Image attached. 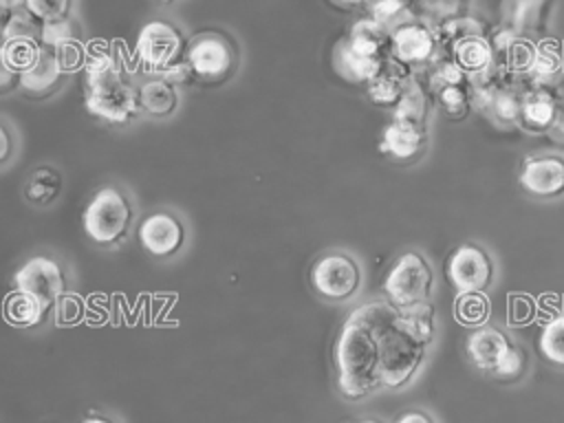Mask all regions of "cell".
Segmentation results:
<instances>
[{
  "label": "cell",
  "instance_id": "cell-8",
  "mask_svg": "<svg viewBox=\"0 0 564 423\" xmlns=\"http://www.w3.org/2000/svg\"><path fill=\"white\" fill-rule=\"evenodd\" d=\"M438 48L441 42L436 31L430 29L423 18H412L392 31V59L410 73H419L423 66L434 62Z\"/></svg>",
  "mask_w": 564,
  "mask_h": 423
},
{
  "label": "cell",
  "instance_id": "cell-3",
  "mask_svg": "<svg viewBox=\"0 0 564 423\" xmlns=\"http://www.w3.org/2000/svg\"><path fill=\"white\" fill-rule=\"evenodd\" d=\"M132 223L128 196L117 187H99L82 212V229L95 245L110 247L126 238Z\"/></svg>",
  "mask_w": 564,
  "mask_h": 423
},
{
  "label": "cell",
  "instance_id": "cell-22",
  "mask_svg": "<svg viewBox=\"0 0 564 423\" xmlns=\"http://www.w3.org/2000/svg\"><path fill=\"white\" fill-rule=\"evenodd\" d=\"M42 42L26 40V37H13L4 40L2 44V66L15 75H22L31 70L37 59L42 57Z\"/></svg>",
  "mask_w": 564,
  "mask_h": 423
},
{
  "label": "cell",
  "instance_id": "cell-41",
  "mask_svg": "<svg viewBox=\"0 0 564 423\" xmlns=\"http://www.w3.org/2000/svg\"><path fill=\"white\" fill-rule=\"evenodd\" d=\"M159 2H163V4H167V2H172V0H159Z\"/></svg>",
  "mask_w": 564,
  "mask_h": 423
},
{
  "label": "cell",
  "instance_id": "cell-23",
  "mask_svg": "<svg viewBox=\"0 0 564 423\" xmlns=\"http://www.w3.org/2000/svg\"><path fill=\"white\" fill-rule=\"evenodd\" d=\"M562 73H564V53H562V48L551 40L540 42L533 51V59H531V66H529V75L533 77V86L546 84L555 75H562Z\"/></svg>",
  "mask_w": 564,
  "mask_h": 423
},
{
  "label": "cell",
  "instance_id": "cell-18",
  "mask_svg": "<svg viewBox=\"0 0 564 423\" xmlns=\"http://www.w3.org/2000/svg\"><path fill=\"white\" fill-rule=\"evenodd\" d=\"M333 53H335V55H333L335 70H337L344 79L357 82V84H359V82L368 84V82H370L372 77H377V75L383 70V66L390 62V59H388V62H377V59L364 57V55H359L357 51H352L346 40H339Z\"/></svg>",
  "mask_w": 564,
  "mask_h": 423
},
{
  "label": "cell",
  "instance_id": "cell-15",
  "mask_svg": "<svg viewBox=\"0 0 564 423\" xmlns=\"http://www.w3.org/2000/svg\"><path fill=\"white\" fill-rule=\"evenodd\" d=\"M560 106L557 99L542 90V88H531L522 95V110H520V126L529 132H551L560 117Z\"/></svg>",
  "mask_w": 564,
  "mask_h": 423
},
{
  "label": "cell",
  "instance_id": "cell-35",
  "mask_svg": "<svg viewBox=\"0 0 564 423\" xmlns=\"http://www.w3.org/2000/svg\"><path fill=\"white\" fill-rule=\"evenodd\" d=\"M397 423H432V419L425 414V412H419V410H410L405 414H401L397 419Z\"/></svg>",
  "mask_w": 564,
  "mask_h": 423
},
{
  "label": "cell",
  "instance_id": "cell-30",
  "mask_svg": "<svg viewBox=\"0 0 564 423\" xmlns=\"http://www.w3.org/2000/svg\"><path fill=\"white\" fill-rule=\"evenodd\" d=\"M79 26L75 24L73 18H64V20H57V22H44L42 26V46H48V48H57V46H64V44H70V42H79Z\"/></svg>",
  "mask_w": 564,
  "mask_h": 423
},
{
  "label": "cell",
  "instance_id": "cell-5",
  "mask_svg": "<svg viewBox=\"0 0 564 423\" xmlns=\"http://www.w3.org/2000/svg\"><path fill=\"white\" fill-rule=\"evenodd\" d=\"M185 62L200 82H223L234 73L236 46L218 31H200L185 46Z\"/></svg>",
  "mask_w": 564,
  "mask_h": 423
},
{
  "label": "cell",
  "instance_id": "cell-29",
  "mask_svg": "<svg viewBox=\"0 0 564 423\" xmlns=\"http://www.w3.org/2000/svg\"><path fill=\"white\" fill-rule=\"evenodd\" d=\"M540 350L542 355L553 361L564 366V315L553 317L540 335Z\"/></svg>",
  "mask_w": 564,
  "mask_h": 423
},
{
  "label": "cell",
  "instance_id": "cell-7",
  "mask_svg": "<svg viewBox=\"0 0 564 423\" xmlns=\"http://www.w3.org/2000/svg\"><path fill=\"white\" fill-rule=\"evenodd\" d=\"M308 278L313 291L330 302L352 297L361 284L359 264L346 253H326L317 258L311 267Z\"/></svg>",
  "mask_w": 564,
  "mask_h": 423
},
{
  "label": "cell",
  "instance_id": "cell-31",
  "mask_svg": "<svg viewBox=\"0 0 564 423\" xmlns=\"http://www.w3.org/2000/svg\"><path fill=\"white\" fill-rule=\"evenodd\" d=\"M436 95L449 119H463L469 112L471 86H445Z\"/></svg>",
  "mask_w": 564,
  "mask_h": 423
},
{
  "label": "cell",
  "instance_id": "cell-21",
  "mask_svg": "<svg viewBox=\"0 0 564 423\" xmlns=\"http://www.w3.org/2000/svg\"><path fill=\"white\" fill-rule=\"evenodd\" d=\"M64 75V68L59 64V59L55 57V53L51 48H42V57L37 59V64L20 75V84L22 88H26L29 93H40V90H53L59 79Z\"/></svg>",
  "mask_w": 564,
  "mask_h": 423
},
{
  "label": "cell",
  "instance_id": "cell-36",
  "mask_svg": "<svg viewBox=\"0 0 564 423\" xmlns=\"http://www.w3.org/2000/svg\"><path fill=\"white\" fill-rule=\"evenodd\" d=\"M551 137L555 139V143H562V145H564V108L560 110V117H557L555 126L551 128Z\"/></svg>",
  "mask_w": 564,
  "mask_h": 423
},
{
  "label": "cell",
  "instance_id": "cell-16",
  "mask_svg": "<svg viewBox=\"0 0 564 423\" xmlns=\"http://www.w3.org/2000/svg\"><path fill=\"white\" fill-rule=\"evenodd\" d=\"M509 348L511 341L507 335L494 326H480L467 339V355L480 370L494 372Z\"/></svg>",
  "mask_w": 564,
  "mask_h": 423
},
{
  "label": "cell",
  "instance_id": "cell-39",
  "mask_svg": "<svg viewBox=\"0 0 564 423\" xmlns=\"http://www.w3.org/2000/svg\"><path fill=\"white\" fill-rule=\"evenodd\" d=\"M82 423H112V421L101 419V416H90V419H86V421H82Z\"/></svg>",
  "mask_w": 564,
  "mask_h": 423
},
{
  "label": "cell",
  "instance_id": "cell-40",
  "mask_svg": "<svg viewBox=\"0 0 564 423\" xmlns=\"http://www.w3.org/2000/svg\"><path fill=\"white\" fill-rule=\"evenodd\" d=\"M359 423H379V421H375V419H368V421H359Z\"/></svg>",
  "mask_w": 564,
  "mask_h": 423
},
{
  "label": "cell",
  "instance_id": "cell-33",
  "mask_svg": "<svg viewBox=\"0 0 564 423\" xmlns=\"http://www.w3.org/2000/svg\"><path fill=\"white\" fill-rule=\"evenodd\" d=\"M522 368H524V352L522 348L511 344V348L505 352V357L496 366L494 375L500 379H516L518 375H522Z\"/></svg>",
  "mask_w": 564,
  "mask_h": 423
},
{
  "label": "cell",
  "instance_id": "cell-27",
  "mask_svg": "<svg viewBox=\"0 0 564 423\" xmlns=\"http://www.w3.org/2000/svg\"><path fill=\"white\" fill-rule=\"evenodd\" d=\"M489 311H491V306H489V300L482 291H469V293H460L456 297L454 313H456V319L460 324L478 326L489 317Z\"/></svg>",
  "mask_w": 564,
  "mask_h": 423
},
{
  "label": "cell",
  "instance_id": "cell-25",
  "mask_svg": "<svg viewBox=\"0 0 564 423\" xmlns=\"http://www.w3.org/2000/svg\"><path fill=\"white\" fill-rule=\"evenodd\" d=\"M44 311H46V306L37 297H33L20 289L11 291L4 302V315L13 326H33V324L42 322Z\"/></svg>",
  "mask_w": 564,
  "mask_h": 423
},
{
  "label": "cell",
  "instance_id": "cell-34",
  "mask_svg": "<svg viewBox=\"0 0 564 423\" xmlns=\"http://www.w3.org/2000/svg\"><path fill=\"white\" fill-rule=\"evenodd\" d=\"M465 0H421V7L425 9V13L441 18L443 22L449 18H458V9Z\"/></svg>",
  "mask_w": 564,
  "mask_h": 423
},
{
  "label": "cell",
  "instance_id": "cell-11",
  "mask_svg": "<svg viewBox=\"0 0 564 423\" xmlns=\"http://www.w3.org/2000/svg\"><path fill=\"white\" fill-rule=\"evenodd\" d=\"M137 234H139L141 247L156 258L174 256L183 247V240H185L183 223L170 212L148 214L141 220Z\"/></svg>",
  "mask_w": 564,
  "mask_h": 423
},
{
  "label": "cell",
  "instance_id": "cell-10",
  "mask_svg": "<svg viewBox=\"0 0 564 423\" xmlns=\"http://www.w3.org/2000/svg\"><path fill=\"white\" fill-rule=\"evenodd\" d=\"M447 280L456 291H485L494 278V264L487 251L478 245H460L447 258Z\"/></svg>",
  "mask_w": 564,
  "mask_h": 423
},
{
  "label": "cell",
  "instance_id": "cell-32",
  "mask_svg": "<svg viewBox=\"0 0 564 423\" xmlns=\"http://www.w3.org/2000/svg\"><path fill=\"white\" fill-rule=\"evenodd\" d=\"M24 9L42 22H57L70 18L73 0H26Z\"/></svg>",
  "mask_w": 564,
  "mask_h": 423
},
{
  "label": "cell",
  "instance_id": "cell-19",
  "mask_svg": "<svg viewBox=\"0 0 564 423\" xmlns=\"http://www.w3.org/2000/svg\"><path fill=\"white\" fill-rule=\"evenodd\" d=\"M178 95L176 86L165 77L154 75L139 86V108L152 117H167L176 110Z\"/></svg>",
  "mask_w": 564,
  "mask_h": 423
},
{
  "label": "cell",
  "instance_id": "cell-26",
  "mask_svg": "<svg viewBox=\"0 0 564 423\" xmlns=\"http://www.w3.org/2000/svg\"><path fill=\"white\" fill-rule=\"evenodd\" d=\"M544 4L546 0H509V11H507L509 29L513 33L535 31L542 20Z\"/></svg>",
  "mask_w": 564,
  "mask_h": 423
},
{
  "label": "cell",
  "instance_id": "cell-28",
  "mask_svg": "<svg viewBox=\"0 0 564 423\" xmlns=\"http://www.w3.org/2000/svg\"><path fill=\"white\" fill-rule=\"evenodd\" d=\"M4 40H13V37H26V40H40L42 37V26L44 22L37 20L33 13H29L26 9L13 11V13H4Z\"/></svg>",
  "mask_w": 564,
  "mask_h": 423
},
{
  "label": "cell",
  "instance_id": "cell-9",
  "mask_svg": "<svg viewBox=\"0 0 564 423\" xmlns=\"http://www.w3.org/2000/svg\"><path fill=\"white\" fill-rule=\"evenodd\" d=\"M15 289L37 297L44 306L57 302L66 289V278L62 267L46 256L29 258L13 275Z\"/></svg>",
  "mask_w": 564,
  "mask_h": 423
},
{
  "label": "cell",
  "instance_id": "cell-24",
  "mask_svg": "<svg viewBox=\"0 0 564 423\" xmlns=\"http://www.w3.org/2000/svg\"><path fill=\"white\" fill-rule=\"evenodd\" d=\"M59 189H62L59 172L55 167L44 165V167H37L35 172H31V176L24 185V196L29 203L44 207L59 196Z\"/></svg>",
  "mask_w": 564,
  "mask_h": 423
},
{
  "label": "cell",
  "instance_id": "cell-37",
  "mask_svg": "<svg viewBox=\"0 0 564 423\" xmlns=\"http://www.w3.org/2000/svg\"><path fill=\"white\" fill-rule=\"evenodd\" d=\"M330 2L341 9H361V7L368 9L372 4V0H330Z\"/></svg>",
  "mask_w": 564,
  "mask_h": 423
},
{
  "label": "cell",
  "instance_id": "cell-38",
  "mask_svg": "<svg viewBox=\"0 0 564 423\" xmlns=\"http://www.w3.org/2000/svg\"><path fill=\"white\" fill-rule=\"evenodd\" d=\"M0 4H2V11H4V13H13V11L24 9L26 0H0Z\"/></svg>",
  "mask_w": 564,
  "mask_h": 423
},
{
  "label": "cell",
  "instance_id": "cell-12",
  "mask_svg": "<svg viewBox=\"0 0 564 423\" xmlns=\"http://www.w3.org/2000/svg\"><path fill=\"white\" fill-rule=\"evenodd\" d=\"M520 185L533 196L564 194V159L562 156H529L520 170Z\"/></svg>",
  "mask_w": 564,
  "mask_h": 423
},
{
  "label": "cell",
  "instance_id": "cell-6",
  "mask_svg": "<svg viewBox=\"0 0 564 423\" xmlns=\"http://www.w3.org/2000/svg\"><path fill=\"white\" fill-rule=\"evenodd\" d=\"M185 46L187 44H183V35L174 24L165 20H152L141 26L134 55L148 73L161 75L167 66L183 59L181 53H185Z\"/></svg>",
  "mask_w": 564,
  "mask_h": 423
},
{
  "label": "cell",
  "instance_id": "cell-1",
  "mask_svg": "<svg viewBox=\"0 0 564 423\" xmlns=\"http://www.w3.org/2000/svg\"><path fill=\"white\" fill-rule=\"evenodd\" d=\"M425 346L403 308L390 300L355 308L335 344L341 394L361 399L377 388L403 386L421 366Z\"/></svg>",
  "mask_w": 564,
  "mask_h": 423
},
{
  "label": "cell",
  "instance_id": "cell-17",
  "mask_svg": "<svg viewBox=\"0 0 564 423\" xmlns=\"http://www.w3.org/2000/svg\"><path fill=\"white\" fill-rule=\"evenodd\" d=\"M412 73L401 66L399 62L390 59L383 70L372 77L366 86H368V97L377 104V106H388V108H397V104L401 101V97L408 90Z\"/></svg>",
  "mask_w": 564,
  "mask_h": 423
},
{
  "label": "cell",
  "instance_id": "cell-20",
  "mask_svg": "<svg viewBox=\"0 0 564 423\" xmlns=\"http://www.w3.org/2000/svg\"><path fill=\"white\" fill-rule=\"evenodd\" d=\"M452 55L454 62L471 77L478 73H485L489 68H494L496 64V53L489 40H485L482 35L476 37H465L460 42H456L452 46Z\"/></svg>",
  "mask_w": 564,
  "mask_h": 423
},
{
  "label": "cell",
  "instance_id": "cell-13",
  "mask_svg": "<svg viewBox=\"0 0 564 423\" xmlns=\"http://www.w3.org/2000/svg\"><path fill=\"white\" fill-rule=\"evenodd\" d=\"M352 51L364 57L388 62L392 59V33L372 18L357 20L344 37Z\"/></svg>",
  "mask_w": 564,
  "mask_h": 423
},
{
  "label": "cell",
  "instance_id": "cell-4",
  "mask_svg": "<svg viewBox=\"0 0 564 423\" xmlns=\"http://www.w3.org/2000/svg\"><path fill=\"white\" fill-rule=\"evenodd\" d=\"M432 269L419 251L401 253L383 278V291L388 300L399 308H410L430 297Z\"/></svg>",
  "mask_w": 564,
  "mask_h": 423
},
{
  "label": "cell",
  "instance_id": "cell-14",
  "mask_svg": "<svg viewBox=\"0 0 564 423\" xmlns=\"http://www.w3.org/2000/svg\"><path fill=\"white\" fill-rule=\"evenodd\" d=\"M427 128L425 123H412L403 119H392V123L381 134V152L394 159H414L425 150Z\"/></svg>",
  "mask_w": 564,
  "mask_h": 423
},
{
  "label": "cell",
  "instance_id": "cell-2",
  "mask_svg": "<svg viewBox=\"0 0 564 423\" xmlns=\"http://www.w3.org/2000/svg\"><path fill=\"white\" fill-rule=\"evenodd\" d=\"M84 101L88 112L110 123H128L141 112L139 86H132L121 62L108 51H95L86 59Z\"/></svg>",
  "mask_w": 564,
  "mask_h": 423
}]
</instances>
